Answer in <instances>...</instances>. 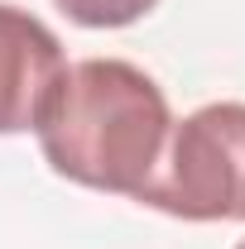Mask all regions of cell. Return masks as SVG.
<instances>
[{
  "mask_svg": "<svg viewBox=\"0 0 245 249\" xmlns=\"http://www.w3.org/2000/svg\"><path fill=\"white\" fill-rule=\"evenodd\" d=\"M168 129L163 87L125 58L67 62L34 120L39 149L58 178L116 196L144 192Z\"/></svg>",
  "mask_w": 245,
  "mask_h": 249,
  "instance_id": "cell-1",
  "label": "cell"
},
{
  "mask_svg": "<svg viewBox=\"0 0 245 249\" xmlns=\"http://www.w3.org/2000/svg\"><path fill=\"white\" fill-rule=\"evenodd\" d=\"M178 220H245V106L212 101L168 129L159 168L135 196Z\"/></svg>",
  "mask_w": 245,
  "mask_h": 249,
  "instance_id": "cell-2",
  "label": "cell"
},
{
  "mask_svg": "<svg viewBox=\"0 0 245 249\" xmlns=\"http://www.w3.org/2000/svg\"><path fill=\"white\" fill-rule=\"evenodd\" d=\"M62 67L58 34L20 5H0V134L34 129Z\"/></svg>",
  "mask_w": 245,
  "mask_h": 249,
  "instance_id": "cell-3",
  "label": "cell"
},
{
  "mask_svg": "<svg viewBox=\"0 0 245 249\" xmlns=\"http://www.w3.org/2000/svg\"><path fill=\"white\" fill-rule=\"evenodd\" d=\"M53 5L82 29H125V24L144 19L159 0H53Z\"/></svg>",
  "mask_w": 245,
  "mask_h": 249,
  "instance_id": "cell-4",
  "label": "cell"
},
{
  "mask_svg": "<svg viewBox=\"0 0 245 249\" xmlns=\"http://www.w3.org/2000/svg\"><path fill=\"white\" fill-rule=\"evenodd\" d=\"M236 249H245V240H241V245H236Z\"/></svg>",
  "mask_w": 245,
  "mask_h": 249,
  "instance_id": "cell-5",
  "label": "cell"
}]
</instances>
